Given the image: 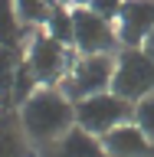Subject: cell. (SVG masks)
Here are the masks:
<instances>
[{
    "mask_svg": "<svg viewBox=\"0 0 154 157\" xmlns=\"http://www.w3.org/2000/svg\"><path fill=\"white\" fill-rule=\"evenodd\" d=\"M20 128L36 144H59L76 128V101L56 85H43L20 105Z\"/></svg>",
    "mask_w": 154,
    "mask_h": 157,
    "instance_id": "obj_1",
    "label": "cell"
},
{
    "mask_svg": "<svg viewBox=\"0 0 154 157\" xmlns=\"http://www.w3.org/2000/svg\"><path fill=\"white\" fill-rule=\"evenodd\" d=\"M131 118H135V105L125 101L121 95H115L112 88L76 101V128H82V131H89L95 137L108 134L112 128L125 124Z\"/></svg>",
    "mask_w": 154,
    "mask_h": 157,
    "instance_id": "obj_2",
    "label": "cell"
},
{
    "mask_svg": "<svg viewBox=\"0 0 154 157\" xmlns=\"http://www.w3.org/2000/svg\"><path fill=\"white\" fill-rule=\"evenodd\" d=\"M72 49L79 56H102V52L118 56L121 39H118V29L112 20L98 17L85 3H76L72 7Z\"/></svg>",
    "mask_w": 154,
    "mask_h": 157,
    "instance_id": "obj_3",
    "label": "cell"
},
{
    "mask_svg": "<svg viewBox=\"0 0 154 157\" xmlns=\"http://www.w3.org/2000/svg\"><path fill=\"white\" fill-rule=\"evenodd\" d=\"M112 92L131 105L141 101L144 95H154V59L144 49H118Z\"/></svg>",
    "mask_w": 154,
    "mask_h": 157,
    "instance_id": "obj_4",
    "label": "cell"
},
{
    "mask_svg": "<svg viewBox=\"0 0 154 157\" xmlns=\"http://www.w3.org/2000/svg\"><path fill=\"white\" fill-rule=\"evenodd\" d=\"M23 59H26L30 72L36 75L39 85H56L69 75V69L76 59H69V46H62L59 39H53L46 29H39L36 36L26 43L23 49Z\"/></svg>",
    "mask_w": 154,
    "mask_h": 157,
    "instance_id": "obj_5",
    "label": "cell"
},
{
    "mask_svg": "<svg viewBox=\"0 0 154 157\" xmlns=\"http://www.w3.org/2000/svg\"><path fill=\"white\" fill-rule=\"evenodd\" d=\"M112 78H115V56L112 52H102V56H79L69 69V75L62 78V92H66L72 101L89 95H98V92H108L112 88Z\"/></svg>",
    "mask_w": 154,
    "mask_h": 157,
    "instance_id": "obj_6",
    "label": "cell"
},
{
    "mask_svg": "<svg viewBox=\"0 0 154 157\" xmlns=\"http://www.w3.org/2000/svg\"><path fill=\"white\" fill-rule=\"evenodd\" d=\"M121 49H141L154 29V0H125L115 20Z\"/></svg>",
    "mask_w": 154,
    "mask_h": 157,
    "instance_id": "obj_7",
    "label": "cell"
},
{
    "mask_svg": "<svg viewBox=\"0 0 154 157\" xmlns=\"http://www.w3.org/2000/svg\"><path fill=\"white\" fill-rule=\"evenodd\" d=\"M102 147L108 151V157H148L151 154V137L135 124V121H125V124L112 128L108 134L98 137Z\"/></svg>",
    "mask_w": 154,
    "mask_h": 157,
    "instance_id": "obj_8",
    "label": "cell"
},
{
    "mask_svg": "<svg viewBox=\"0 0 154 157\" xmlns=\"http://www.w3.org/2000/svg\"><path fill=\"white\" fill-rule=\"evenodd\" d=\"M56 157H108V151L102 147L95 134H89L82 128H72L62 141H59V151Z\"/></svg>",
    "mask_w": 154,
    "mask_h": 157,
    "instance_id": "obj_9",
    "label": "cell"
},
{
    "mask_svg": "<svg viewBox=\"0 0 154 157\" xmlns=\"http://www.w3.org/2000/svg\"><path fill=\"white\" fill-rule=\"evenodd\" d=\"M0 46H7V49L23 46V23L17 17L13 0H0Z\"/></svg>",
    "mask_w": 154,
    "mask_h": 157,
    "instance_id": "obj_10",
    "label": "cell"
},
{
    "mask_svg": "<svg viewBox=\"0 0 154 157\" xmlns=\"http://www.w3.org/2000/svg\"><path fill=\"white\" fill-rule=\"evenodd\" d=\"M43 29H46L53 39H59L62 46L72 49V7H53Z\"/></svg>",
    "mask_w": 154,
    "mask_h": 157,
    "instance_id": "obj_11",
    "label": "cell"
},
{
    "mask_svg": "<svg viewBox=\"0 0 154 157\" xmlns=\"http://www.w3.org/2000/svg\"><path fill=\"white\" fill-rule=\"evenodd\" d=\"M17 3V17H20V23L23 26H46V20H49V3L46 0H13Z\"/></svg>",
    "mask_w": 154,
    "mask_h": 157,
    "instance_id": "obj_12",
    "label": "cell"
},
{
    "mask_svg": "<svg viewBox=\"0 0 154 157\" xmlns=\"http://www.w3.org/2000/svg\"><path fill=\"white\" fill-rule=\"evenodd\" d=\"M0 157H26V141L13 124L0 121Z\"/></svg>",
    "mask_w": 154,
    "mask_h": 157,
    "instance_id": "obj_13",
    "label": "cell"
},
{
    "mask_svg": "<svg viewBox=\"0 0 154 157\" xmlns=\"http://www.w3.org/2000/svg\"><path fill=\"white\" fill-rule=\"evenodd\" d=\"M131 121L154 141V95H144L141 101H135V118Z\"/></svg>",
    "mask_w": 154,
    "mask_h": 157,
    "instance_id": "obj_14",
    "label": "cell"
},
{
    "mask_svg": "<svg viewBox=\"0 0 154 157\" xmlns=\"http://www.w3.org/2000/svg\"><path fill=\"white\" fill-rule=\"evenodd\" d=\"M85 7L95 10L98 17H105V20H112V23H115L118 13H121V7H125V0H89Z\"/></svg>",
    "mask_w": 154,
    "mask_h": 157,
    "instance_id": "obj_15",
    "label": "cell"
},
{
    "mask_svg": "<svg viewBox=\"0 0 154 157\" xmlns=\"http://www.w3.org/2000/svg\"><path fill=\"white\" fill-rule=\"evenodd\" d=\"M141 49H144L148 56H151V59H154V29H151V36H148V39H144V46H141Z\"/></svg>",
    "mask_w": 154,
    "mask_h": 157,
    "instance_id": "obj_16",
    "label": "cell"
},
{
    "mask_svg": "<svg viewBox=\"0 0 154 157\" xmlns=\"http://www.w3.org/2000/svg\"><path fill=\"white\" fill-rule=\"evenodd\" d=\"M46 3H49V7H76L79 0H46Z\"/></svg>",
    "mask_w": 154,
    "mask_h": 157,
    "instance_id": "obj_17",
    "label": "cell"
},
{
    "mask_svg": "<svg viewBox=\"0 0 154 157\" xmlns=\"http://www.w3.org/2000/svg\"><path fill=\"white\" fill-rule=\"evenodd\" d=\"M79 3H89V0H79Z\"/></svg>",
    "mask_w": 154,
    "mask_h": 157,
    "instance_id": "obj_18",
    "label": "cell"
}]
</instances>
